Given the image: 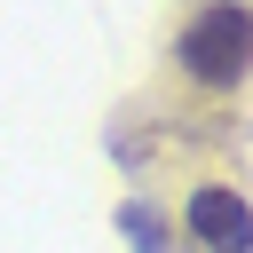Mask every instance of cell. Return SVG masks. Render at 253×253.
<instances>
[{"label":"cell","mask_w":253,"mask_h":253,"mask_svg":"<svg viewBox=\"0 0 253 253\" xmlns=\"http://www.w3.org/2000/svg\"><path fill=\"white\" fill-rule=\"evenodd\" d=\"M190 229L221 253H245V198L237 190H198L190 198Z\"/></svg>","instance_id":"cell-2"},{"label":"cell","mask_w":253,"mask_h":253,"mask_svg":"<svg viewBox=\"0 0 253 253\" xmlns=\"http://www.w3.org/2000/svg\"><path fill=\"white\" fill-rule=\"evenodd\" d=\"M182 71L206 79V87H237L245 79V8H206L182 24Z\"/></svg>","instance_id":"cell-1"}]
</instances>
